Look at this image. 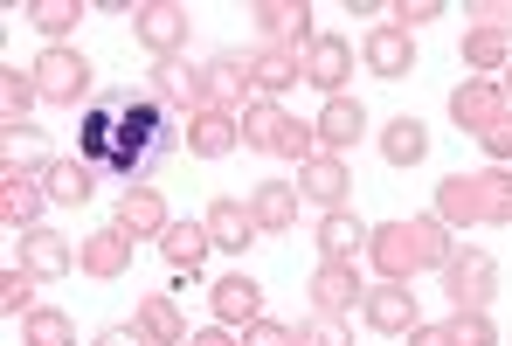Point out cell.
<instances>
[{
  "mask_svg": "<svg viewBox=\"0 0 512 346\" xmlns=\"http://www.w3.org/2000/svg\"><path fill=\"white\" fill-rule=\"evenodd\" d=\"M187 346H236V333H229V326H208V333H194Z\"/></svg>",
  "mask_w": 512,
  "mask_h": 346,
  "instance_id": "obj_45",
  "label": "cell"
},
{
  "mask_svg": "<svg viewBox=\"0 0 512 346\" xmlns=\"http://www.w3.org/2000/svg\"><path fill=\"white\" fill-rule=\"evenodd\" d=\"M146 84L160 90L173 111H187V118H194V111L208 104V77H201V70H194L187 56H167V63H153V77H146Z\"/></svg>",
  "mask_w": 512,
  "mask_h": 346,
  "instance_id": "obj_16",
  "label": "cell"
},
{
  "mask_svg": "<svg viewBox=\"0 0 512 346\" xmlns=\"http://www.w3.org/2000/svg\"><path fill=\"white\" fill-rule=\"evenodd\" d=\"M360 56H367L374 77H395V84H402V77L416 70V35H402V28H374Z\"/></svg>",
  "mask_w": 512,
  "mask_h": 346,
  "instance_id": "obj_26",
  "label": "cell"
},
{
  "mask_svg": "<svg viewBox=\"0 0 512 346\" xmlns=\"http://www.w3.org/2000/svg\"><path fill=\"white\" fill-rule=\"evenodd\" d=\"M77 270L97 277V284L125 277V270H132V236H125V229H97V236H84V243H77Z\"/></svg>",
  "mask_w": 512,
  "mask_h": 346,
  "instance_id": "obj_14",
  "label": "cell"
},
{
  "mask_svg": "<svg viewBox=\"0 0 512 346\" xmlns=\"http://www.w3.org/2000/svg\"><path fill=\"white\" fill-rule=\"evenodd\" d=\"M367 132V111H360V97H326V111H319V153H333V160H346L353 153V139Z\"/></svg>",
  "mask_w": 512,
  "mask_h": 346,
  "instance_id": "obj_18",
  "label": "cell"
},
{
  "mask_svg": "<svg viewBox=\"0 0 512 346\" xmlns=\"http://www.w3.org/2000/svg\"><path fill=\"white\" fill-rule=\"evenodd\" d=\"M160 250H167L173 277H180V284H194V277H201V263H208V250H215V236H208V222H173L167 236H160Z\"/></svg>",
  "mask_w": 512,
  "mask_h": 346,
  "instance_id": "obj_23",
  "label": "cell"
},
{
  "mask_svg": "<svg viewBox=\"0 0 512 346\" xmlns=\"http://www.w3.org/2000/svg\"><path fill=\"white\" fill-rule=\"evenodd\" d=\"M256 28H263V49H291V56H305V49L319 42L305 0H263V7H256Z\"/></svg>",
  "mask_w": 512,
  "mask_h": 346,
  "instance_id": "obj_8",
  "label": "cell"
},
{
  "mask_svg": "<svg viewBox=\"0 0 512 346\" xmlns=\"http://www.w3.org/2000/svg\"><path fill=\"white\" fill-rule=\"evenodd\" d=\"M409 346H450V326H416Z\"/></svg>",
  "mask_w": 512,
  "mask_h": 346,
  "instance_id": "obj_44",
  "label": "cell"
},
{
  "mask_svg": "<svg viewBox=\"0 0 512 346\" xmlns=\"http://www.w3.org/2000/svg\"><path fill=\"white\" fill-rule=\"evenodd\" d=\"M201 222H208L215 250H229V257H236V250H250L256 236H263V229H256V215H250V201H208V215H201Z\"/></svg>",
  "mask_w": 512,
  "mask_h": 346,
  "instance_id": "obj_24",
  "label": "cell"
},
{
  "mask_svg": "<svg viewBox=\"0 0 512 346\" xmlns=\"http://www.w3.org/2000/svg\"><path fill=\"white\" fill-rule=\"evenodd\" d=\"M208 111H229V118H243L256 104V70H250V56H236V49H222L208 70Z\"/></svg>",
  "mask_w": 512,
  "mask_h": 346,
  "instance_id": "obj_7",
  "label": "cell"
},
{
  "mask_svg": "<svg viewBox=\"0 0 512 346\" xmlns=\"http://www.w3.org/2000/svg\"><path fill=\"white\" fill-rule=\"evenodd\" d=\"M284 132H291V111L284 104L256 97L250 111H243V146H256V153H284Z\"/></svg>",
  "mask_w": 512,
  "mask_h": 346,
  "instance_id": "obj_27",
  "label": "cell"
},
{
  "mask_svg": "<svg viewBox=\"0 0 512 346\" xmlns=\"http://www.w3.org/2000/svg\"><path fill=\"white\" fill-rule=\"evenodd\" d=\"M28 21L49 35V49H63V35L84 21V7H77V0H35V7H28Z\"/></svg>",
  "mask_w": 512,
  "mask_h": 346,
  "instance_id": "obj_35",
  "label": "cell"
},
{
  "mask_svg": "<svg viewBox=\"0 0 512 346\" xmlns=\"http://www.w3.org/2000/svg\"><path fill=\"white\" fill-rule=\"evenodd\" d=\"M298 346H353V340H346L340 319H305L298 326Z\"/></svg>",
  "mask_w": 512,
  "mask_h": 346,
  "instance_id": "obj_40",
  "label": "cell"
},
{
  "mask_svg": "<svg viewBox=\"0 0 512 346\" xmlns=\"http://www.w3.org/2000/svg\"><path fill=\"white\" fill-rule=\"evenodd\" d=\"M187 28H194V21H187V7H180V0H139V7H132V35H139L160 63L187 49Z\"/></svg>",
  "mask_w": 512,
  "mask_h": 346,
  "instance_id": "obj_6",
  "label": "cell"
},
{
  "mask_svg": "<svg viewBox=\"0 0 512 346\" xmlns=\"http://www.w3.org/2000/svg\"><path fill=\"white\" fill-rule=\"evenodd\" d=\"M215 319L222 326H256L263 319V284L256 277H243V270H229V277H215Z\"/></svg>",
  "mask_w": 512,
  "mask_h": 346,
  "instance_id": "obj_20",
  "label": "cell"
},
{
  "mask_svg": "<svg viewBox=\"0 0 512 346\" xmlns=\"http://www.w3.org/2000/svg\"><path fill=\"white\" fill-rule=\"evenodd\" d=\"M443 291H450V312H485L499 298V263L485 257V250H450Z\"/></svg>",
  "mask_w": 512,
  "mask_h": 346,
  "instance_id": "obj_4",
  "label": "cell"
},
{
  "mask_svg": "<svg viewBox=\"0 0 512 346\" xmlns=\"http://www.w3.org/2000/svg\"><path fill=\"white\" fill-rule=\"evenodd\" d=\"M42 104V84H35V70H0V111H7V125H28V111Z\"/></svg>",
  "mask_w": 512,
  "mask_h": 346,
  "instance_id": "obj_32",
  "label": "cell"
},
{
  "mask_svg": "<svg viewBox=\"0 0 512 346\" xmlns=\"http://www.w3.org/2000/svg\"><path fill=\"white\" fill-rule=\"evenodd\" d=\"M35 284H42V277H28V270H7V277H0V312H7V319H14V312L28 319V312H35Z\"/></svg>",
  "mask_w": 512,
  "mask_h": 346,
  "instance_id": "obj_36",
  "label": "cell"
},
{
  "mask_svg": "<svg viewBox=\"0 0 512 346\" xmlns=\"http://www.w3.org/2000/svg\"><path fill=\"white\" fill-rule=\"evenodd\" d=\"M236 139H243V118H229V111H194L187 118V132H180V146L194 153V160H222V153H236Z\"/></svg>",
  "mask_w": 512,
  "mask_h": 346,
  "instance_id": "obj_12",
  "label": "cell"
},
{
  "mask_svg": "<svg viewBox=\"0 0 512 346\" xmlns=\"http://www.w3.org/2000/svg\"><path fill=\"white\" fill-rule=\"evenodd\" d=\"M464 63L485 70V77H499V70L512 63V42L499 35V28H471V35H464Z\"/></svg>",
  "mask_w": 512,
  "mask_h": 346,
  "instance_id": "obj_34",
  "label": "cell"
},
{
  "mask_svg": "<svg viewBox=\"0 0 512 346\" xmlns=\"http://www.w3.org/2000/svg\"><path fill=\"white\" fill-rule=\"evenodd\" d=\"M353 250H367V222L346 215V208H333V215L319 222V257L326 263H353Z\"/></svg>",
  "mask_w": 512,
  "mask_h": 346,
  "instance_id": "obj_28",
  "label": "cell"
},
{
  "mask_svg": "<svg viewBox=\"0 0 512 346\" xmlns=\"http://www.w3.org/2000/svg\"><path fill=\"white\" fill-rule=\"evenodd\" d=\"M381 160H388V167H423V160H429L423 118H395V125L381 132Z\"/></svg>",
  "mask_w": 512,
  "mask_h": 346,
  "instance_id": "obj_29",
  "label": "cell"
},
{
  "mask_svg": "<svg viewBox=\"0 0 512 346\" xmlns=\"http://www.w3.org/2000/svg\"><path fill=\"white\" fill-rule=\"evenodd\" d=\"M360 312H367V326H374V333H388V340H395V333L409 340V333L423 326V312H416V291H409V284H388V277H381V284L360 298Z\"/></svg>",
  "mask_w": 512,
  "mask_h": 346,
  "instance_id": "obj_9",
  "label": "cell"
},
{
  "mask_svg": "<svg viewBox=\"0 0 512 346\" xmlns=\"http://www.w3.org/2000/svg\"><path fill=\"white\" fill-rule=\"evenodd\" d=\"M90 346H146V340H139V326H104Z\"/></svg>",
  "mask_w": 512,
  "mask_h": 346,
  "instance_id": "obj_43",
  "label": "cell"
},
{
  "mask_svg": "<svg viewBox=\"0 0 512 346\" xmlns=\"http://www.w3.org/2000/svg\"><path fill=\"white\" fill-rule=\"evenodd\" d=\"M70 263H77V243L70 236H56V229H21V270L28 277H70Z\"/></svg>",
  "mask_w": 512,
  "mask_h": 346,
  "instance_id": "obj_17",
  "label": "cell"
},
{
  "mask_svg": "<svg viewBox=\"0 0 512 346\" xmlns=\"http://www.w3.org/2000/svg\"><path fill=\"white\" fill-rule=\"evenodd\" d=\"M360 298H367V284H360L353 263H319V270H312V305H319V319H340Z\"/></svg>",
  "mask_w": 512,
  "mask_h": 346,
  "instance_id": "obj_15",
  "label": "cell"
},
{
  "mask_svg": "<svg viewBox=\"0 0 512 346\" xmlns=\"http://www.w3.org/2000/svg\"><path fill=\"white\" fill-rule=\"evenodd\" d=\"M250 70H256V97H270V104H277V90L305 84V70H298V56H291V49H256Z\"/></svg>",
  "mask_w": 512,
  "mask_h": 346,
  "instance_id": "obj_30",
  "label": "cell"
},
{
  "mask_svg": "<svg viewBox=\"0 0 512 346\" xmlns=\"http://www.w3.org/2000/svg\"><path fill=\"white\" fill-rule=\"evenodd\" d=\"M42 187H49V201H63V208H84L90 187H97V173H90L84 160H49Z\"/></svg>",
  "mask_w": 512,
  "mask_h": 346,
  "instance_id": "obj_31",
  "label": "cell"
},
{
  "mask_svg": "<svg viewBox=\"0 0 512 346\" xmlns=\"http://www.w3.org/2000/svg\"><path fill=\"white\" fill-rule=\"evenodd\" d=\"M478 28H499L512 42V0H485V7H478Z\"/></svg>",
  "mask_w": 512,
  "mask_h": 346,
  "instance_id": "obj_41",
  "label": "cell"
},
{
  "mask_svg": "<svg viewBox=\"0 0 512 346\" xmlns=\"http://www.w3.org/2000/svg\"><path fill=\"white\" fill-rule=\"evenodd\" d=\"M436 222L450 229H512V173H450L436 180Z\"/></svg>",
  "mask_w": 512,
  "mask_h": 346,
  "instance_id": "obj_3",
  "label": "cell"
},
{
  "mask_svg": "<svg viewBox=\"0 0 512 346\" xmlns=\"http://www.w3.org/2000/svg\"><path fill=\"white\" fill-rule=\"evenodd\" d=\"M346 187H353V173H346V160H333V153H319V160H305V167H298V194H305V201H319L326 215L346 201Z\"/></svg>",
  "mask_w": 512,
  "mask_h": 346,
  "instance_id": "obj_25",
  "label": "cell"
},
{
  "mask_svg": "<svg viewBox=\"0 0 512 346\" xmlns=\"http://www.w3.org/2000/svg\"><path fill=\"white\" fill-rule=\"evenodd\" d=\"M21 346H77V326H70V312H56V305H35V312L21 319Z\"/></svg>",
  "mask_w": 512,
  "mask_h": 346,
  "instance_id": "obj_33",
  "label": "cell"
},
{
  "mask_svg": "<svg viewBox=\"0 0 512 346\" xmlns=\"http://www.w3.org/2000/svg\"><path fill=\"white\" fill-rule=\"evenodd\" d=\"M478 146H485L492 160H512V118H499V125H492V132L478 139Z\"/></svg>",
  "mask_w": 512,
  "mask_h": 346,
  "instance_id": "obj_42",
  "label": "cell"
},
{
  "mask_svg": "<svg viewBox=\"0 0 512 346\" xmlns=\"http://www.w3.org/2000/svg\"><path fill=\"white\" fill-rule=\"evenodd\" d=\"M443 14H450L443 0H395V7H388V28H402V35H409V28H423V21H443Z\"/></svg>",
  "mask_w": 512,
  "mask_h": 346,
  "instance_id": "obj_38",
  "label": "cell"
},
{
  "mask_svg": "<svg viewBox=\"0 0 512 346\" xmlns=\"http://www.w3.org/2000/svg\"><path fill=\"white\" fill-rule=\"evenodd\" d=\"M499 84H506V104H512V63H506V77H499Z\"/></svg>",
  "mask_w": 512,
  "mask_h": 346,
  "instance_id": "obj_46",
  "label": "cell"
},
{
  "mask_svg": "<svg viewBox=\"0 0 512 346\" xmlns=\"http://www.w3.org/2000/svg\"><path fill=\"white\" fill-rule=\"evenodd\" d=\"M111 229H125L132 243H146V236H167L173 215H167V201H160V187H125V201H118Z\"/></svg>",
  "mask_w": 512,
  "mask_h": 346,
  "instance_id": "obj_13",
  "label": "cell"
},
{
  "mask_svg": "<svg viewBox=\"0 0 512 346\" xmlns=\"http://www.w3.org/2000/svg\"><path fill=\"white\" fill-rule=\"evenodd\" d=\"M298 208H305V194L291 187V180H263L250 194V215L263 236H291V222H298Z\"/></svg>",
  "mask_w": 512,
  "mask_h": 346,
  "instance_id": "obj_21",
  "label": "cell"
},
{
  "mask_svg": "<svg viewBox=\"0 0 512 346\" xmlns=\"http://www.w3.org/2000/svg\"><path fill=\"white\" fill-rule=\"evenodd\" d=\"M367 257L388 284H409L416 270H443L450 263V229L436 215H409V222H381L367 229Z\"/></svg>",
  "mask_w": 512,
  "mask_h": 346,
  "instance_id": "obj_2",
  "label": "cell"
},
{
  "mask_svg": "<svg viewBox=\"0 0 512 346\" xmlns=\"http://www.w3.org/2000/svg\"><path fill=\"white\" fill-rule=\"evenodd\" d=\"M298 70H305V84L312 90H326V97H340L346 84V70H353V49H346L340 35H319L305 56H298Z\"/></svg>",
  "mask_w": 512,
  "mask_h": 346,
  "instance_id": "obj_22",
  "label": "cell"
},
{
  "mask_svg": "<svg viewBox=\"0 0 512 346\" xmlns=\"http://www.w3.org/2000/svg\"><path fill=\"white\" fill-rule=\"evenodd\" d=\"M35 84H42L49 104H84V97H90V63L77 56V49H42Z\"/></svg>",
  "mask_w": 512,
  "mask_h": 346,
  "instance_id": "obj_11",
  "label": "cell"
},
{
  "mask_svg": "<svg viewBox=\"0 0 512 346\" xmlns=\"http://www.w3.org/2000/svg\"><path fill=\"white\" fill-rule=\"evenodd\" d=\"M132 326H139V340H146V346H180V340H194V333H187V319H180V298H173V291L139 298Z\"/></svg>",
  "mask_w": 512,
  "mask_h": 346,
  "instance_id": "obj_19",
  "label": "cell"
},
{
  "mask_svg": "<svg viewBox=\"0 0 512 346\" xmlns=\"http://www.w3.org/2000/svg\"><path fill=\"white\" fill-rule=\"evenodd\" d=\"M180 132L187 125L173 118V104L153 84L104 90V97H90L84 118H77V160L90 173H104V180H139V173H153L173 153Z\"/></svg>",
  "mask_w": 512,
  "mask_h": 346,
  "instance_id": "obj_1",
  "label": "cell"
},
{
  "mask_svg": "<svg viewBox=\"0 0 512 346\" xmlns=\"http://www.w3.org/2000/svg\"><path fill=\"white\" fill-rule=\"evenodd\" d=\"M243 346H298V326H277V319H256V326H243Z\"/></svg>",
  "mask_w": 512,
  "mask_h": 346,
  "instance_id": "obj_39",
  "label": "cell"
},
{
  "mask_svg": "<svg viewBox=\"0 0 512 346\" xmlns=\"http://www.w3.org/2000/svg\"><path fill=\"white\" fill-rule=\"evenodd\" d=\"M450 346H499V326L485 312H450Z\"/></svg>",
  "mask_w": 512,
  "mask_h": 346,
  "instance_id": "obj_37",
  "label": "cell"
},
{
  "mask_svg": "<svg viewBox=\"0 0 512 346\" xmlns=\"http://www.w3.org/2000/svg\"><path fill=\"white\" fill-rule=\"evenodd\" d=\"M499 118H512L506 84H499V77H471V84H457V90H450V125H457V132L485 139V132H492Z\"/></svg>",
  "mask_w": 512,
  "mask_h": 346,
  "instance_id": "obj_5",
  "label": "cell"
},
{
  "mask_svg": "<svg viewBox=\"0 0 512 346\" xmlns=\"http://www.w3.org/2000/svg\"><path fill=\"white\" fill-rule=\"evenodd\" d=\"M42 201H49L42 173L7 160V173H0V222H7V229H42Z\"/></svg>",
  "mask_w": 512,
  "mask_h": 346,
  "instance_id": "obj_10",
  "label": "cell"
}]
</instances>
